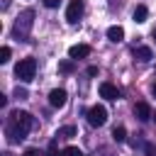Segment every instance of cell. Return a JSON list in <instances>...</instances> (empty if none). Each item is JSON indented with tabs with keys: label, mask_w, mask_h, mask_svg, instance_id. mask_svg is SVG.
<instances>
[{
	"label": "cell",
	"mask_w": 156,
	"mask_h": 156,
	"mask_svg": "<svg viewBox=\"0 0 156 156\" xmlns=\"http://www.w3.org/2000/svg\"><path fill=\"white\" fill-rule=\"evenodd\" d=\"M34 73H37V61L29 56V58H22L17 66H15V76L22 80V83H29L32 78H34Z\"/></svg>",
	"instance_id": "1"
},
{
	"label": "cell",
	"mask_w": 156,
	"mask_h": 156,
	"mask_svg": "<svg viewBox=\"0 0 156 156\" xmlns=\"http://www.w3.org/2000/svg\"><path fill=\"white\" fill-rule=\"evenodd\" d=\"M105 122H107V110L102 105H93L88 110V124L90 127H102Z\"/></svg>",
	"instance_id": "2"
},
{
	"label": "cell",
	"mask_w": 156,
	"mask_h": 156,
	"mask_svg": "<svg viewBox=\"0 0 156 156\" xmlns=\"http://www.w3.org/2000/svg\"><path fill=\"white\" fill-rule=\"evenodd\" d=\"M80 17H83V0H71L68 7H66V22L76 24Z\"/></svg>",
	"instance_id": "3"
},
{
	"label": "cell",
	"mask_w": 156,
	"mask_h": 156,
	"mask_svg": "<svg viewBox=\"0 0 156 156\" xmlns=\"http://www.w3.org/2000/svg\"><path fill=\"white\" fill-rule=\"evenodd\" d=\"M10 119H12L17 127H22L24 132H29V129H32V122H34V119H32V115H29V112H24V110H15V112L10 115Z\"/></svg>",
	"instance_id": "4"
},
{
	"label": "cell",
	"mask_w": 156,
	"mask_h": 156,
	"mask_svg": "<svg viewBox=\"0 0 156 156\" xmlns=\"http://www.w3.org/2000/svg\"><path fill=\"white\" fill-rule=\"evenodd\" d=\"M32 17H34V12H32V10L22 12V17H20V20H17V24H15V37H24V34H27V29L32 27Z\"/></svg>",
	"instance_id": "5"
},
{
	"label": "cell",
	"mask_w": 156,
	"mask_h": 156,
	"mask_svg": "<svg viewBox=\"0 0 156 156\" xmlns=\"http://www.w3.org/2000/svg\"><path fill=\"white\" fill-rule=\"evenodd\" d=\"M5 134H7V139H10L12 144H17V141H22V139L27 136V132H24L22 127H17V124H15L12 119L7 122V127H5Z\"/></svg>",
	"instance_id": "6"
},
{
	"label": "cell",
	"mask_w": 156,
	"mask_h": 156,
	"mask_svg": "<svg viewBox=\"0 0 156 156\" xmlns=\"http://www.w3.org/2000/svg\"><path fill=\"white\" fill-rule=\"evenodd\" d=\"M66 100H68V93H66L63 88H54V90L49 93V105H51V107H63Z\"/></svg>",
	"instance_id": "7"
},
{
	"label": "cell",
	"mask_w": 156,
	"mask_h": 156,
	"mask_svg": "<svg viewBox=\"0 0 156 156\" xmlns=\"http://www.w3.org/2000/svg\"><path fill=\"white\" fill-rule=\"evenodd\" d=\"M85 56H90V46H88V44H76V46L68 49V58H73V61L85 58Z\"/></svg>",
	"instance_id": "8"
},
{
	"label": "cell",
	"mask_w": 156,
	"mask_h": 156,
	"mask_svg": "<svg viewBox=\"0 0 156 156\" xmlns=\"http://www.w3.org/2000/svg\"><path fill=\"white\" fill-rule=\"evenodd\" d=\"M100 98L105 100H119V90L112 83H100Z\"/></svg>",
	"instance_id": "9"
},
{
	"label": "cell",
	"mask_w": 156,
	"mask_h": 156,
	"mask_svg": "<svg viewBox=\"0 0 156 156\" xmlns=\"http://www.w3.org/2000/svg\"><path fill=\"white\" fill-rule=\"evenodd\" d=\"M134 117H136L139 122H149V119H151V107H149L146 102H136V105H134Z\"/></svg>",
	"instance_id": "10"
},
{
	"label": "cell",
	"mask_w": 156,
	"mask_h": 156,
	"mask_svg": "<svg viewBox=\"0 0 156 156\" xmlns=\"http://www.w3.org/2000/svg\"><path fill=\"white\" fill-rule=\"evenodd\" d=\"M132 54H134V58H136V61H144V63L154 58V54H151V49H149V46H134V49H132Z\"/></svg>",
	"instance_id": "11"
},
{
	"label": "cell",
	"mask_w": 156,
	"mask_h": 156,
	"mask_svg": "<svg viewBox=\"0 0 156 156\" xmlns=\"http://www.w3.org/2000/svg\"><path fill=\"white\" fill-rule=\"evenodd\" d=\"M107 39H110V41H115V44H117V41H122V39H124V29H122L119 24H112V27L107 29Z\"/></svg>",
	"instance_id": "12"
},
{
	"label": "cell",
	"mask_w": 156,
	"mask_h": 156,
	"mask_svg": "<svg viewBox=\"0 0 156 156\" xmlns=\"http://www.w3.org/2000/svg\"><path fill=\"white\" fill-rule=\"evenodd\" d=\"M132 17H134V22H139V24H141V22H146V17H149L146 5H136V10H134V15H132Z\"/></svg>",
	"instance_id": "13"
},
{
	"label": "cell",
	"mask_w": 156,
	"mask_h": 156,
	"mask_svg": "<svg viewBox=\"0 0 156 156\" xmlns=\"http://www.w3.org/2000/svg\"><path fill=\"white\" fill-rule=\"evenodd\" d=\"M112 139H115V141H119V144H122V141H127V129H124L122 124H117V127L112 129Z\"/></svg>",
	"instance_id": "14"
},
{
	"label": "cell",
	"mask_w": 156,
	"mask_h": 156,
	"mask_svg": "<svg viewBox=\"0 0 156 156\" xmlns=\"http://www.w3.org/2000/svg\"><path fill=\"white\" fill-rule=\"evenodd\" d=\"M73 134H76V127L68 124V127H61V129L56 132V139H66V136H73Z\"/></svg>",
	"instance_id": "15"
},
{
	"label": "cell",
	"mask_w": 156,
	"mask_h": 156,
	"mask_svg": "<svg viewBox=\"0 0 156 156\" xmlns=\"http://www.w3.org/2000/svg\"><path fill=\"white\" fill-rule=\"evenodd\" d=\"M58 71H61V73H71V71H73V58L61 61V63H58Z\"/></svg>",
	"instance_id": "16"
},
{
	"label": "cell",
	"mask_w": 156,
	"mask_h": 156,
	"mask_svg": "<svg viewBox=\"0 0 156 156\" xmlns=\"http://www.w3.org/2000/svg\"><path fill=\"white\" fill-rule=\"evenodd\" d=\"M61 156H83V151H80L78 146H66V149L61 151Z\"/></svg>",
	"instance_id": "17"
},
{
	"label": "cell",
	"mask_w": 156,
	"mask_h": 156,
	"mask_svg": "<svg viewBox=\"0 0 156 156\" xmlns=\"http://www.w3.org/2000/svg\"><path fill=\"white\" fill-rule=\"evenodd\" d=\"M10 54H12L10 46H2V49H0V63H7V61H10Z\"/></svg>",
	"instance_id": "18"
},
{
	"label": "cell",
	"mask_w": 156,
	"mask_h": 156,
	"mask_svg": "<svg viewBox=\"0 0 156 156\" xmlns=\"http://www.w3.org/2000/svg\"><path fill=\"white\" fill-rule=\"evenodd\" d=\"M15 98H17V100H27V98H29V93H27L24 88H20V85H17V88H15Z\"/></svg>",
	"instance_id": "19"
},
{
	"label": "cell",
	"mask_w": 156,
	"mask_h": 156,
	"mask_svg": "<svg viewBox=\"0 0 156 156\" xmlns=\"http://www.w3.org/2000/svg\"><path fill=\"white\" fill-rule=\"evenodd\" d=\"M58 2H61V0H44L46 7H58Z\"/></svg>",
	"instance_id": "20"
},
{
	"label": "cell",
	"mask_w": 156,
	"mask_h": 156,
	"mask_svg": "<svg viewBox=\"0 0 156 156\" xmlns=\"http://www.w3.org/2000/svg\"><path fill=\"white\" fill-rule=\"evenodd\" d=\"M22 156H41V154H39V151H37V149H27V151H24V154H22Z\"/></svg>",
	"instance_id": "21"
},
{
	"label": "cell",
	"mask_w": 156,
	"mask_h": 156,
	"mask_svg": "<svg viewBox=\"0 0 156 156\" xmlns=\"http://www.w3.org/2000/svg\"><path fill=\"white\" fill-rule=\"evenodd\" d=\"M88 76H98V66H90L88 68Z\"/></svg>",
	"instance_id": "22"
},
{
	"label": "cell",
	"mask_w": 156,
	"mask_h": 156,
	"mask_svg": "<svg viewBox=\"0 0 156 156\" xmlns=\"http://www.w3.org/2000/svg\"><path fill=\"white\" fill-rule=\"evenodd\" d=\"M151 93H154V95H156V83H154V85H151Z\"/></svg>",
	"instance_id": "23"
},
{
	"label": "cell",
	"mask_w": 156,
	"mask_h": 156,
	"mask_svg": "<svg viewBox=\"0 0 156 156\" xmlns=\"http://www.w3.org/2000/svg\"><path fill=\"white\" fill-rule=\"evenodd\" d=\"M154 39H156V29H154Z\"/></svg>",
	"instance_id": "24"
},
{
	"label": "cell",
	"mask_w": 156,
	"mask_h": 156,
	"mask_svg": "<svg viewBox=\"0 0 156 156\" xmlns=\"http://www.w3.org/2000/svg\"><path fill=\"white\" fill-rule=\"evenodd\" d=\"M5 156H10V154H5Z\"/></svg>",
	"instance_id": "25"
},
{
	"label": "cell",
	"mask_w": 156,
	"mask_h": 156,
	"mask_svg": "<svg viewBox=\"0 0 156 156\" xmlns=\"http://www.w3.org/2000/svg\"><path fill=\"white\" fill-rule=\"evenodd\" d=\"M154 119H156V117H154Z\"/></svg>",
	"instance_id": "26"
}]
</instances>
